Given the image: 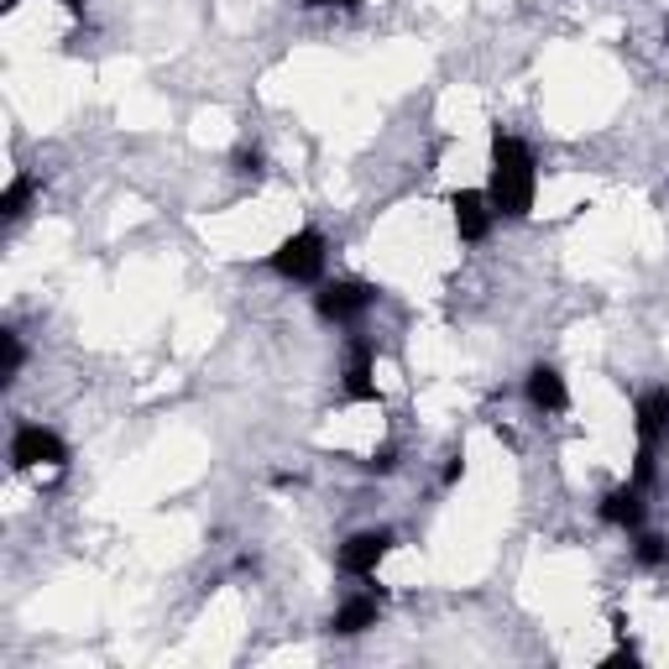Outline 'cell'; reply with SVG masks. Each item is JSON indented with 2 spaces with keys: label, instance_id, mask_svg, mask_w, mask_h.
<instances>
[{
  "label": "cell",
  "instance_id": "9a60e30c",
  "mask_svg": "<svg viewBox=\"0 0 669 669\" xmlns=\"http://www.w3.org/2000/svg\"><path fill=\"white\" fill-rule=\"evenodd\" d=\"M366 471H377V477H387V471H398V450L392 445H383V450H372V460H361Z\"/></svg>",
  "mask_w": 669,
  "mask_h": 669
},
{
  "label": "cell",
  "instance_id": "e0dca14e",
  "mask_svg": "<svg viewBox=\"0 0 669 669\" xmlns=\"http://www.w3.org/2000/svg\"><path fill=\"white\" fill-rule=\"evenodd\" d=\"M622 665H627V669L638 665V648H633V644H622V648H612V654H607V659H601V669H622Z\"/></svg>",
  "mask_w": 669,
  "mask_h": 669
},
{
  "label": "cell",
  "instance_id": "44dd1931",
  "mask_svg": "<svg viewBox=\"0 0 669 669\" xmlns=\"http://www.w3.org/2000/svg\"><path fill=\"white\" fill-rule=\"evenodd\" d=\"M665 32H669V22H665Z\"/></svg>",
  "mask_w": 669,
  "mask_h": 669
},
{
  "label": "cell",
  "instance_id": "52a82bcc",
  "mask_svg": "<svg viewBox=\"0 0 669 669\" xmlns=\"http://www.w3.org/2000/svg\"><path fill=\"white\" fill-rule=\"evenodd\" d=\"M372 372H377V351H372V340L356 334V340L345 345V398H351V403H383Z\"/></svg>",
  "mask_w": 669,
  "mask_h": 669
},
{
  "label": "cell",
  "instance_id": "3957f363",
  "mask_svg": "<svg viewBox=\"0 0 669 669\" xmlns=\"http://www.w3.org/2000/svg\"><path fill=\"white\" fill-rule=\"evenodd\" d=\"M11 466L16 471H43V466L63 471L69 466V445L52 430H43V424H16V434H11Z\"/></svg>",
  "mask_w": 669,
  "mask_h": 669
},
{
  "label": "cell",
  "instance_id": "9c48e42d",
  "mask_svg": "<svg viewBox=\"0 0 669 669\" xmlns=\"http://www.w3.org/2000/svg\"><path fill=\"white\" fill-rule=\"evenodd\" d=\"M524 392H528V403L539 408V413H565V408H571L565 377H560L554 366H533V372H528V383H524Z\"/></svg>",
  "mask_w": 669,
  "mask_h": 669
},
{
  "label": "cell",
  "instance_id": "ba28073f",
  "mask_svg": "<svg viewBox=\"0 0 669 669\" xmlns=\"http://www.w3.org/2000/svg\"><path fill=\"white\" fill-rule=\"evenodd\" d=\"M644 486L638 481H627V486H612L607 497H601V524L612 528H638L644 524Z\"/></svg>",
  "mask_w": 669,
  "mask_h": 669
},
{
  "label": "cell",
  "instance_id": "ac0fdd59",
  "mask_svg": "<svg viewBox=\"0 0 669 669\" xmlns=\"http://www.w3.org/2000/svg\"><path fill=\"white\" fill-rule=\"evenodd\" d=\"M304 11H330V5H340V11H356L361 0H298Z\"/></svg>",
  "mask_w": 669,
  "mask_h": 669
},
{
  "label": "cell",
  "instance_id": "5b68a950",
  "mask_svg": "<svg viewBox=\"0 0 669 669\" xmlns=\"http://www.w3.org/2000/svg\"><path fill=\"white\" fill-rule=\"evenodd\" d=\"M392 533L387 528H361V533H351L345 544H340V554H334V565L345 575H356V580H372L377 575V565H383L387 554H392Z\"/></svg>",
  "mask_w": 669,
  "mask_h": 669
},
{
  "label": "cell",
  "instance_id": "277c9868",
  "mask_svg": "<svg viewBox=\"0 0 669 669\" xmlns=\"http://www.w3.org/2000/svg\"><path fill=\"white\" fill-rule=\"evenodd\" d=\"M372 304H377V287L356 283V278L325 283L319 293H314V309H319V319H330V325H351V319H361Z\"/></svg>",
  "mask_w": 669,
  "mask_h": 669
},
{
  "label": "cell",
  "instance_id": "4fadbf2b",
  "mask_svg": "<svg viewBox=\"0 0 669 669\" xmlns=\"http://www.w3.org/2000/svg\"><path fill=\"white\" fill-rule=\"evenodd\" d=\"M633 560H638V565H669V539H659V533H638Z\"/></svg>",
  "mask_w": 669,
  "mask_h": 669
},
{
  "label": "cell",
  "instance_id": "8992f818",
  "mask_svg": "<svg viewBox=\"0 0 669 669\" xmlns=\"http://www.w3.org/2000/svg\"><path fill=\"white\" fill-rule=\"evenodd\" d=\"M450 215H455V236L466 240V246H477V240H486V231H492L497 210H492V199H486V193L455 189L450 193Z\"/></svg>",
  "mask_w": 669,
  "mask_h": 669
},
{
  "label": "cell",
  "instance_id": "d6986e66",
  "mask_svg": "<svg viewBox=\"0 0 669 669\" xmlns=\"http://www.w3.org/2000/svg\"><path fill=\"white\" fill-rule=\"evenodd\" d=\"M460 477H466V455L455 450L450 460H445V486H455V481H460Z\"/></svg>",
  "mask_w": 669,
  "mask_h": 669
},
{
  "label": "cell",
  "instance_id": "30bf717a",
  "mask_svg": "<svg viewBox=\"0 0 669 669\" xmlns=\"http://www.w3.org/2000/svg\"><path fill=\"white\" fill-rule=\"evenodd\" d=\"M377 618H383L377 597H351V601H340V607H334L330 633L334 638H356V633H366V627H377Z\"/></svg>",
  "mask_w": 669,
  "mask_h": 669
},
{
  "label": "cell",
  "instance_id": "5bb4252c",
  "mask_svg": "<svg viewBox=\"0 0 669 669\" xmlns=\"http://www.w3.org/2000/svg\"><path fill=\"white\" fill-rule=\"evenodd\" d=\"M0 345H5V372H0V377H5V383H16V377H22V361H26L22 334H16V330H0Z\"/></svg>",
  "mask_w": 669,
  "mask_h": 669
},
{
  "label": "cell",
  "instance_id": "8fae6325",
  "mask_svg": "<svg viewBox=\"0 0 669 669\" xmlns=\"http://www.w3.org/2000/svg\"><path fill=\"white\" fill-rule=\"evenodd\" d=\"M638 439L644 445H659V439H669V387H654V392H644L638 398Z\"/></svg>",
  "mask_w": 669,
  "mask_h": 669
},
{
  "label": "cell",
  "instance_id": "7a4b0ae2",
  "mask_svg": "<svg viewBox=\"0 0 669 669\" xmlns=\"http://www.w3.org/2000/svg\"><path fill=\"white\" fill-rule=\"evenodd\" d=\"M325 257H330V246L319 231H293V236L267 257V267L287 278V283H319V272H325Z\"/></svg>",
  "mask_w": 669,
  "mask_h": 669
},
{
  "label": "cell",
  "instance_id": "ffe728a7",
  "mask_svg": "<svg viewBox=\"0 0 669 669\" xmlns=\"http://www.w3.org/2000/svg\"><path fill=\"white\" fill-rule=\"evenodd\" d=\"M63 11H69V16H84V0H63Z\"/></svg>",
  "mask_w": 669,
  "mask_h": 669
},
{
  "label": "cell",
  "instance_id": "7c38bea8",
  "mask_svg": "<svg viewBox=\"0 0 669 669\" xmlns=\"http://www.w3.org/2000/svg\"><path fill=\"white\" fill-rule=\"evenodd\" d=\"M32 189H37V184H32V173H16V178L5 184V193H0V215H5V220H22Z\"/></svg>",
  "mask_w": 669,
  "mask_h": 669
},
{
  "label": "cell",
  "instance_id": "2e32d148",
  "mask_svg": "<svg viewBox=\"0 0 669 669\" xmlns=\"http://www.w3.org/2000/svg\"><path fill=\"white\" fill-rule=\"evenodd\" d=\"M236 173L257 178V173H262V152H257V146H240V152H236Z\"/></svg>",
  "mask_w": 669,
  "mask_h": 669
},
{
  "label": "cell",
  "instance_id": "6da1fadb",
  "mask_svg": "<svg viewBox=\"0 0 669 669\" xmlns=\"http://www.w3.org/2000/svg\"><path fill=\"white\" fill-rule=\"evenodd\" d=\"M533 189H539V173H533V152L507 131H492V178H486V199L492 210L507 220H524L533 210Z\"/></svg>",
  "mask_w": 669,
  "mask_h": 669
}]
</instances>
